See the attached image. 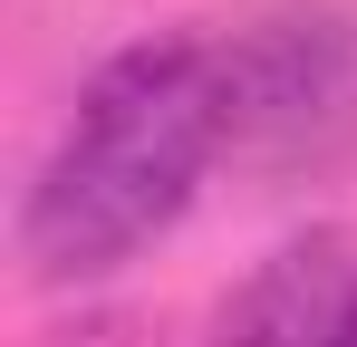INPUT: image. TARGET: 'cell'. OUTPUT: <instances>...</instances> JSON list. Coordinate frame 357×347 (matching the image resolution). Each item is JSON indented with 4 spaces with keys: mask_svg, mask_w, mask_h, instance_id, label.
<instances>
[{
    "mask_svg": "<svg viewBox=\"0 0 357 347\" xmlns=\"http://www.w3.org/2000/svg\"><path fill=\"white\" fill-rule=\"evenodd\" d=\"M222 155V49L165 29L126 39L87 68L49 155L20 193V261L29 280H97L183 222Z\"/></svg>",
    "mask_w": 357,
    "mask_h": 347,
    "instance_id": "obj_1",
    "label": "cell"
},
{
    "mask_svg": "<svg viewBox=\"0 0 357 347\" xmlns=\"http://www.w3.org/2000/svg\"><path fill=\"white\" fill-rule=\"evenodd\" d=\"M222 49V155L251 183L357 174V0H261Z\"/></svg>",
    "mask_w": 357,
    "mask_h": 347,
    "instance_id": "obj_2",
    "label": "cell"
},
{
    "mask_svg": "<svg viewBox=\"0 0 357 347\" xmlns=\"http://www.w3.org/2000/svg\"><path fill=\"white\" fill-rule=\"evenodd\" d=\"M203 347H357V231L319 222L299 241H280L213 309Z\"/></svg>",
    "mask_w": 357,
    "mask_h": 347,
    "instance_id": "obj_3",
    "label": "cell"
},
{
    "mask_svg": "<svg viewBox=\"0 0 357 347\" xmlns=\"http://www.w3.org/2000/svg\"><path fill=\"white\" fill-rule=\"evenodd\" d=\"M39 347H165V318H145V309H77L59 328H39Z\"/></svg>",
    "mask_w": 357,
    "mask_h": 347,
    "instance_id": "obj_4",
    "label": "cell"
}]
</instances>
